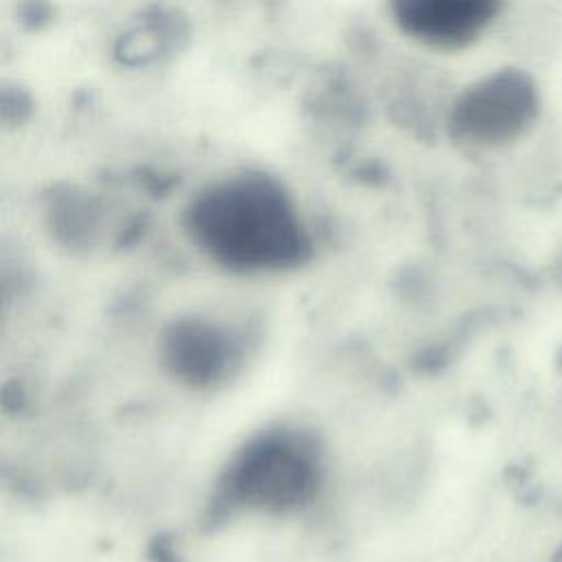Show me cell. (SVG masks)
Masks as SVG:
<instances>
[{
  "label": "cell",
  "mask_w": 562,
  "mask_h": 562,
  "mask_svg": "<svg viewBox=\"0 0 562 562\" xmlns=\"http://www.w3.org/2000/svg\"><path fill=\"white\" fill-rule=\"evenodd\" d=\"M165 375L193 393L228 386L244 369L246 329L220 314L187 312L169 318L156 340Z\"/></svg>",
  "instance_id": "3"
},
{
  "label": "cell",
  "mask_w": 562,
  "mask_h": 562,
  "mask_svg": "<svg viewBox=\"0 0 562 562\" xmlns=\"http://www.w3.org/2000/svg\"><path fill=\"white\" fill-rule=\"evenodd\" d=\"M325 476L323 446L294 424L261 428L226 461L211 498V522L239 509L290 514L307 507Z\"/></svg>",
  "instance_id": "2"
},
{
  "label": "cell",
  "mask_w": 562,
  "mask_h": 562,
  "mask_svg": "<svg viewBox=\"0 0 562 562\" xmlns=\"http://www.w3.org/2000/svg\"><path fill=\"white\" fill-rule=\"evenodd\" d=\"M547 562H562V542L551 551V555H549Z\"/></svg>",
  "instance_id": "7"
},
{
  "label": "cell",
  "mask_w": 562,
  "mask_h": 562,
  "mask_svg": "<svg viewBox=\"0 0 562 562\" xmlns=\"http://www.w3.org/2000/svg\"><path fill=\"white\" fill-rule=\"evenodd\" d=\"M538 112L540 94L533 77L520 68H498L452 99L446 125L459 145L496 149L525 136Z\"/></svg>",
  "instance_id": "4"
},
{
  "label": "cell",
  "mask_w": 562,
  "mask_h": 562,
  "mask_svg": "<svg viewBox=\"0 0 562 562\" xmlns=\"http://www.w3.org/2000/svg\"><path fill=\"white\" fill-rule=\"evenodd\" d=\"M189 246L233 277H279L314 259L312 226L292 189L263 169H231L200 184L182 204Z\"/></svg>",
  "instance_id": "1"
},
{
  "label": "cell",
  "mask_w": 562,
  "mask_h": 562,
  "mask_svg": "<svg viewBox=\"0 0 562 562\" xmlns=\"http://www.w3.org/2000/svg\"><path fill=\"white\" fill-rule=\"evenodd\" d=\"M498 11L496 0H395L389 4L397 33L437 53L472 46L492 26Z\"/></svg>",
  "instance_id": "5"
},
{
  "label": "cell",
  "mask_w": 562,
  "mask_h": 562,
  "mask_svg": "<svg viewBox=\"0 0 562 562\" xmlns=\"http://www.w3.org/2000/svg\"><path fill=\"white\" fill-rule=\"evenodd\" d=\"M147 560L149 562H182V558L169 536H156L147 544Z\"/></svg>",
  "instance_id": "6"
}]
</instances>
